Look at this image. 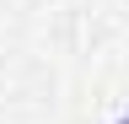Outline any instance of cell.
<instances>
[{
    "instance_id": "1",
    "label": "cell",
    "mask_w": 129,
    "mask_h": 124,
    "mask_svg": "<svg viewBox=\"0 0 129 124\" xmlns=\"http://www.w3.org/2000/svg\"><path fill=\"white\" fill-rule=\"evenodd\" d=\"M118 124H129V113H124V119H118Z\"/></svg>"
}]
</instances>
